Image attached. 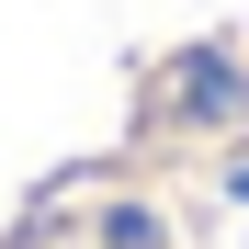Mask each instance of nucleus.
I'll use <instances>...</instances> for the list:
<instances>
[{
	"instance_id": "nucleus-1",
	"label": "nucleus",
	"mask_w": 249,
	"mask_h": 249,
	"mask_svg": "<svg viewBox=\"0 0 249 249\" xmlns=\"http://www.w3.org/2000/svg\"><path fill=\"white\" fill-rule=\"evenodd\" d=\"M12 249H181L147 204H46L34 227H12Z\"/></svg>"
}]
</instances>
